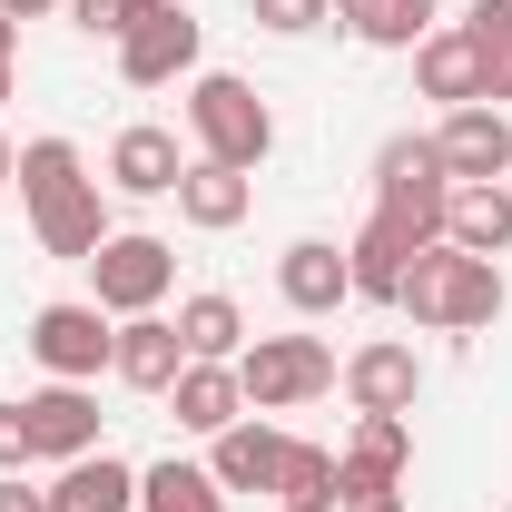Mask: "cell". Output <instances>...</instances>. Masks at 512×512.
Segmentation results:
<instances>
[{"mask_svg": "<svg viewBox=\"0 0 512 512\" xmlns=\"http://www.w3.org/2000/svg\"><path fill=\"white\" fill-rule=\"evenodd\" d=\"M188 158H197V148H178V128L138 119V128H119V138H109V188H119V197H178Z\"/></svg>", "mask_w": 512, "mask_h": 512, "instance_id": "cell-11", "label": "cell"}, {"mask_svg": "<svg viewBox=\"0 0 512 512\" xmlns=\"http://www.w3.org/2000/svg\"><path fill=\"white\" fill-rule=\"evenodd\" d=\"M503 256H463V247H414L404 286H394V316L424 325V335H483L503 325Z\"/></svg>", "mask_w": 512, "mask_h": 512, "instance_id": "cell-1", "label": "cell"}, {"mask_svg": "<svg viewBox=\"0 0 512 512\" xmlns=\"http://www.w3.org/2000/svg\"><path fill=\"white\" fill-rule=\"evenodd\" d=\"M503 512H512V503H503Z\"/></svg>", "mask_w": 512, "mask_h": 512, "instance_id": "cell-39", "label": "cell"}, {"mask_svg": "<svg viewBox=\"0 0 512 512\" xmlns=\"http://www.w3.org/2000/svg\"><path fill=\"white\" fill-rule=\"evenodd\" d=\"M178 286V247L168 237H109L89 256V306L99 316H158Z\"/></svg>", "mask_w": 512, "mask_h": 512, "instance_id": "cell-5", "label": "cell"}, {"mask_svg": "<svg viewBox=\"0 0 512 512\" xmlns=\"http://www.w3.org/2000/svg\"><path fill=\"white\" fill-rule=\"evenodd\" d=\"M276 296H286L296 316H335V306L355 296V266H345V247H335V237H296V247L276 256Z\"/></svg>", "mask_w": 512, "mask_h": 512, "instance_id": "cell-13", "label": "cell"}, {"mask_svg": "<svg viewBox=\"0 0 512 512\" xmlns=\"http://www.w3.org/2000/svg\"><path fill=\"white\" fill-rule=\"evenodd\" d=\"M0 60H20V20L10 10H0Z\"/></svg>", "mask_w": 512, "mask_h": 512, "instance_id": "cell-35", "label": "cell"}, {"mask_svg": "<svg viewBox=\"0 0 512 512\" xmlns=\"http://www.w3.org/2000/svg\"><path fill=\"white\" fill-rule=\"evenodd\" d=\"M0 512H50V493H30L20 473H0Z\"/></svg>", "mask_w": 512, "mask_h": 512, "instance_id": "cell-33", "label": "cell"}, {"mask_svg": "<svg viewBox=\"0 0 512 512\" xmlns=\"http://www.w3.org/2000/svg\"><path fill=\"white\" fill-rule=\"evenodd\" d=\"M473 50H483V109H512V40H473Z\"/></svg>", "mask_w": 512, "mask_h": 512, "instance_id": "cell-30", "label": "cell"}, {"mask_svg": "<svg viewBox=\"0 0 512 512\" xmlns=\"http://www.w3.org/2000/svg\"><path fill=\"white\" fill-rule=\"evenodd\" d=\"M197 69V20L178 0H138V20L119 30V79L128 89H168Z\"/></svg>", "mask_w": 512, "mask_h": 512, "instance_id": "cell-7", "label": "cell"}, {"mask_svg": "<svg viewBox=\"0 0 512 512\" xmlns=\"http://www.w3.org/2000/svg\"><path fill=\"white\" fill-rule=\"evenodd\" d=\"M276 453H286V434H276L266 414H237V424L207 444V473H217V493H276Z\"/></svg>", "mask_w": 512, "mask_h": 512, "instance_id": "cell-16", "label": "cell"}, {"mask_svg": "<svg viewBox=\"0 0 512 512\" xmlns=\"http://www.w3.org/2000/svg\"><path fill=\"white\" fill-rule=\"evenodd\" d=\"M20 414H30V463L99 453V394L89 384H40V394H20Z\"/></svg>", "mask_w": 512, "mask_h": 512, "instance_id": "cell-10", "label": "cell"}, {"mask_svg": "<svg viewBox=\"0 0 512 512\" xmlns=\"http://www.w3.org/2000/svg\"><path fill=\"white\" fill-rule=\"evenodd\" d=\"M109 375L128 394H168L188 375V345H178V316H119V345H109Z\"/></svg>", "mask_w": 512, "mask_h": 512, "instance_id": "cell-12", "label": "cell"}, {"mask_svg": "<svg viewBox=\"0 0 512 512\" xmlns=\"http://www.w3.org/2000/svg\"><path fill=\"white\" fill-rule=\"evenodd\" d=\"M414 89L444 99V109H473V99H483V50L463 40V20H444V30L414 40Z\"/></svg>", "mask_w": 512, "mask_h": 512, "instance_id": "cell-15", "label": "cell"}, {"mask_svg": "<svg viewBox=\"0 0 512 512\" xmlns=\"http://www.w3.org/2000/svg\"><path fill=\"white\" fill-rule=\"evenodd\" d=\"M335 512H414V503H404V483H394V473H365V463H345V453H335Z\"/></svg>", "mask_w": 512, "mask_h": 512, "instance_id": "cell-28", "label": "cell"}, {"mask_svg": "<svg viewBox=\"0 0 512 512\" xmlns=\"http://www.w3.org/2000/svg\"><path fill=\"white\" fill-rule=\"evenodd\" d=\"M247 207H256V178H247V168L188 158V178H178V217H188L197 237H227V227H247Z\"/></svg>", "mask_w": 512, "mask_h": 512, "instance_id": "cell-17", "label": "cell"}, {"mask_svg": "<svg viewBox=\"0 0 512 512\" xmlns=\"http://www.w3.org/2000/svg\"><path fill=\"white\" fill-rule=\"evenodd\" d=\"M276 512H335V503H276Z\"/></svg>", "mask_w": 512, "mask_h": 512, "instance_id": "cell-38", "label": "cell"}, {"mask_svg": "<svg viewBox=\"0 0 512 512\" xmlns=\"http://www.w3.org/2000/svg\"><path fill=\"white\" fill-rule=\"evenodd\" d=\"M168 414H178V434H207V444H217V434L247 414V384H237V365H197V355H188V375L168 384Z\"/></svg>", "mask_w": 512, "mask_h": 512, "instance_id": "cell-18", "label": "cell"}, {"mask_svg": "<svg viewBox=\"0 0 512 512\" xmlns=\"http://www.w3.org/2000/svg\"><path fill=\"white\" fill-rule=\"evenodd\" d=\"M256 30H276V40H306V30H325L335 20V0H247Z\"/></svg>", "mask_w": 512, "mask_h": 512, "instance_id": "cell-29", "label": "cell"}, {"mask_svg": "<svg viewBox=\"0 0 512 512\" xmlns=\"http://www.w3.org/2000/svg\"><path fill=\"white\" fill-rule=\"evenodd\" d=\"M178 345H188L197 365H237V355H247V306H237L227 286L178 296Z\"/></svg>", "mask_w": 512, "mask_h": 512, "instance_id": "cell-19", "label": "cell"}, {"mask_svg": "<svg viewBox=\"0 0 512 512\" xmlns=\"http://www.w3.org/2000/svg\"><path fill=\"white\" fill-rule=\"evenodd\" d=\"M30 237H40V256H60V266H89V256L119 237V227H109V197H99V178H79L69 197H50V207L30 217Z\"/></svg>", "mask_w": 512, "mask_h": 512, "instance_id": "cell-14", "label": "cell"}, {"mask_svg": "<svg viewBox=\"0 0 512 512\" xmlns=\"http://www.w3.org/2000/svg\"><path fill=\"white\" fill-rule=\"evenodd\" d=\"M10 20H40V10H69V0H0Z\"/></svg>", "mask_w": 512, "mask_h": 512, "instance_id": "cell-34", "label": "cell"}, {"mask_svg": "<svg viewBox=\"0 0 512 512\" xmlns=\"http://www.w3.org/2000/svg\"><path fill=\"white\" fill-rule=\"evenodd\" d=\"M444 247H463V256H503L512 247V188H503V178H493V188H453Z\"/></svg>", "mask_w": 512, "mask_h": 512, "instance_id": "cell-22", "label": "cell"}, {"mask_svg": "<svg viewBox=\"0 0 512 512\" xmlns=\"http://www.w3.org/2000/svg\"><path fill=\"white\" fill-rule=\"evenodd\" d=\"M345 266H355V296L394 306V286H404V266H414V237H404V227H384V217H365V237L345 247Z\"/></svg>", "mask_w": 512, "mask_h": 512, "instance_id": "cell-23", "label": "cell"}, {"mask_svg": "<svg viewBox=\"0 0 512 512\" xmlns=\"http://www.w3.org/2000/svg\"><path fill=\"white\" fill-rule=\"evenodd\" d=\"M69 20H79L89 40H119L128 20H138V0H69Z\"/></svg>", "mask_w": 512, "mask_h": 512, "instance_id": "cell-31", "label": "cell"}, {"mask_svg": "<svg viewBox=\"0 0 512 512\" xmlns=\"http://www.w3.org/2000/svg\"><path fill=\"white\" fill-rule=\"evenodd\" d=\"M109 345H119V316H99L89 296H60V306L30 316V355H40L50 384H99L109 375Z\"/></svg>", "mask_w": 512, "mask_h": 512, "instance_id": "cell-6", "label": "cell"}, {"mask_svg": "<svg viewBox=\"0 0 512 512\" xmlns=\"http://www.w3.org/2000/svg\"><path fill=\"white\" fill-rule=\"evenodd\" d=\"M0 473H30V414L0 404Z\"/></svg>", "mask_w": 512, "mask_h": 512, "instance_id": "cell-32", "label": "cell"}, {"mask_svg": "<svg viewBox=\"0 0 512 512\" xmlns=\"http://www.w3.org/2000/svg\"><path fill=\"white\" fill-rule=\"evenodd\" d=\"M10 178H20V148H10V128H0V188H10Z\"/></svg>", "mask_w": 512, "mask_h": 512, "instance_id": "cell-36", "label": "cell"}, {"mask_svg": "<svg viewBox=\"0 0 512 512\" xmlns=\"http://www.w3.org/2000/svg\"><path fill=\"white\" fill-rule=\"evenodd\" d=\"M434 158H444L453 188H493V178H512V109H444V128H434Z\"/></svg>", "mask_w": 512, "mask_h": 512, "instance_id": "cell-8", "label": "cell"}, {"mask_svg": "<svg viewBox=\"0 0 512 512\" xmlns=\"http://www.w3.org/2000/svg\"><path fill=\"white\" fill-rule=\"evenodd\" d=\"M79 178H89V158H79L69 138H30V148H20V178H10V188H20V207L40 217V207H50V197H69Z\"/></svg>", "mask_w": 512, "mask_h": 512, "instance_id": "cell-25", "label": "cell"}, {"mask_svg": "<svg viewBox=\"0 0 512 512\" xmlns=\"http://www.w3.org/2000/svg\"><path fill=\"white\" fill-rule=\"evenodd\" d=\"M444 207H453V178H444V158H434V138L394 128L375 148V217L404 227L414 247H444Z\"/></svg>", "mask_w": 512, "mask_h": 512, "instance_id": "cell-3", "label": "cell"}, {"mask_svg": "<svg viewBox=\"0 0 512 512\" xmlns=\"http://www.w3.org/2000/svg\"><path fill=\"white\" fill-rule=\"evenodd\" d=\"M188 138L197 158H217V168H266V148H276V109L256 99L237 69H197L188 79Z\"/></svg>", "mask_w": 512, "mask_h": 512, "instance_id": "cell-2", "label": "cell"}, {"mask_svg": "<svg viewBox=\"0 0 512 512\" xmlns=\"http://www.w3.org/2000/svg\"><path fill=\"white\" fill-rule=\"evenodd\" d=\"M138 512H227V493H217V473L207 463H148L138 473Z\"/></svg>", "mask_w": 512, "mask_h": 512, "instance_id": "cell-24", "label": "cell"}, {"mask_svg": "<svg viewBox=\"0 0 512 512\" xmlns=\"http://www.w3.org/2000/svg\"><path fill=\"white\" fill-rule=\"evenodd\" d=\"M276 503H335V453L306 444V434H286V453H276Z\"/></svg>", "mask_w": 512, "mask_h": 512, "instance_id": "cell-27", "label": "cell"}, {"mask_svg": "<svg viewBox=\"0 0 512 512\" xmlns=\"http://www.w3.org/2000/svg\"><path fill=\"white\" fill-rule=\"evenodd\" d=\"M345 463H365V473H414V414H355V444H345Z\"/></svg>", "mask_w": 512, "mask_h": 512, "instance_id": "cell-26", "label": "cell"}, {"mask_svg": "<svg viewBox=\"0 0 512 512\" xmlns=\"http://www.w3.org/2000/svg\"><path fill=\"white\" fill-rule=\"evenodd\" d=\"M50 512H138V473H128L119 453H79V463H60V483H50Z\"/></svg>", "mask_w": 512, "mask_h": 512, "instance_id": "cell-20", "label": "cell"}, {"mask_svg": "<svg viewBox=\"0 0 512 512\" xmlns=\"http://www.w3.org/2000/svg\"><path fill=\"white\" fill-rule=\"evenodd\" d=\"M335 345L325 335H256L247 355H237V384H247V414H296V404H316L335 394Z\"/></svg>", "mask_w": 512, "mask_h": 512, "instance_id": "cell-4", "label": "cell"}, {"mask_svg": "<svg viewBox=\"0 0 512 512\" xmlns=\"http://www.w3.org/2000/svg\"><path fill=\"white\" fill-rule=\"evenodd\" d=\"M345 404L355 414H414V394H424V355L404 345V335H375V345H355L345 355Z\"/></svg>", "mask_w": 512, "mask_h": 512, "instance_id": "cell-9", "label": "cell"}, {"mask_svg": "<svg viewBox=\"0 0 512 512\" xmlns=\"http://www.w3.org/2000/svg\"><path fill=\"white\" fill-rule=\"evenodd\" d=\"M335 20L365 50H414L424 30H444V0H335Z\"/></svg>", "mask_w": 512, "mask_h": 512, "instance_id": "cell-21", "label": "cell"}, {"mask_svg": "<svg viewBox=\"0 0 512 512\" xmlns=\"http://www.w3.org/2000/svg\"><path fill=\"white\" fill-rule=\"evenodd\" d=\"M10 89H20V60H0V99H10Z\"/></svg>", "mask_w": 512, "mask_h": 512, "instance_id": "cell-37", "label": "cell"}]
</instances>
